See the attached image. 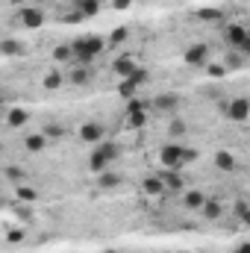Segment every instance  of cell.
<instances>
[{
	"mask_svg": "<svg viewBox=\"0 0 250 253\" xmlns=\"http://www.w3.org/2000/svg\"><path fill=\"white\" fill-rule=\"evenodd\" d=\"M103 39H97V36H85V39H77L74 44H71V50H74V59L83 65H88L94 56H100L103 53Z\"/></svg>",
	"mask_w": 250,
	"mask_h": 253,
	"instance_id": "cell-1",
	"label": "cell"
},
{
	"mask_svg": "<svg viewBox=\"0 0 250 253\" xmlns=\"http://www.w3.org/2000/svg\"><path fill=\"white\" fill-rule=\"evenodd\" d=\"M115 156H118V147H112V144L94 147V153H91V159H88V168H91L94 174H103V171H106V165H109Z\"/></svg>",
	"mask_w": 250,
	"mask_h": 253,
	"instance_id": "cell-2",
	"label": "cell"
},
{
	"mask_svg": "<svg viewBox=\"0 0 250 253\" xmlns=\"http://www.w3.org/2000/svg\"><path fill=\"white\" fill-rule=\"evenodd\" d=\"M183 153H186V147H180V144H165L162 153H159V159H162L165 168H177V165H183Z\"/></svg>",
	"mask_w": 250,
	"mask_h": 253,
	"instance_id": "cell-3",
	"label": "cell"
},
{
	"mask_svg": "<svg viewBox=\"0 0 250 253\" xmlns=\"http://www.w3.org/2000/svg\"><path fill=\"white\" fill-rule=\"evenodd\" d=\"M227 115H230L233 121H248V115H250V100H245V97H236V100H230V106H227Z\"/></svg>",
	"mask_w": 250,
	"mask_h": 253,
	"instance_id": "cell-4",
	"label": "cell"
},
{
	"mask_svg": "<svg viewBox=\"0 0 250 253\" xmlns=\"http://www.w3.org/2000/svg\"><path fill=\"white\" fill-rule=\"evenodd\" d=\"M80 138L88 141V144H100V138H103V126L94 124V121H88V124L80 126Z\"/></svg>",
	"mask_w": 250,
	"mask_h": 253,
	"instance_id": "cell-5",
	"label": "cell"
},
{
	"mask_svg": "<svg viewBox=\"0 0 250 253\" xmlns=\"http://www.w3.org/2000/svg\"><path fill=\"white\" fill-rule=\"evenodd\" d=\"M21 24L27 30H36V27L44 24V12L42 9H21Z\"/></svg>",
	"mask_w": 250,
	"mask_h": 253,
	"instance_id": "cell-6",
	"label": "cell"
},
{
	"mask_svg": "<svg viewBox=\"0 0 250 253\" xmlns=\"http://www.w3.org/2000/svg\"><path fill=\"white\" fill-rule=\"evenodd\" d=\"M215 165H218L221 171H227V174H233V171L239 168V162H236V156H233L230 150H218V153H215Z\"/></svg>",
	"mask_w": 250,
	"mask_h": 253,
	"instance_id": "cell-7",
	"label": "cell"
},
{
	"mask_svg": "<svg viewBox=\"0 0 250 253\" xmlns=\"http://www.w3.org/2000/svg\"><path fill=\"white\" fill-rule=\"evenodd\" d=\"M206 56H209V47H206V44H191V47L186 50V62L188 65H203Z\"/></svg>",
	"mask_w": 250,
	"mask_h": 253,
	"instance_id": "cell-8",
	"label": "cell"
},
{
	"mask_svg": "<svg viewBox=\"0 0 250 253\" xmlns=\"http://www.w3.org/2000/svg\"><path fill=\"white\" fill-rule=\"evenodd\" d=\"M112 68H115V74H118V77H124V80H129V77L138 71V68H135V62H132L129 56H121V59H115V65H112Z\"/></svg>",
	"mask_w": 250,
	"mask_h": 253,
	"instance_id": "cell-9",
	"label": "cell"
},
{
	"mask_svg": "<svg viewBox=\"0 0 250 253\" xmlns=\"http://www.w3.org/2000/svg\"><path fill=\"white\" fill-rule=\"evenodd\" d=\"M24 147L30 153H42V150H47V135H27L24 138Z\"/></svg>",
	"mask_w": 250,
	"mask_h": 253,
	"instance_id": "cell-10",
	"label": "cell"
},
{
	"mask_svg": "<svg viewBox=\"0 0 250 253\" xmlns=\"http://www.w3.org/2000/svg\"><path fill=\"white\" fill-rule=\"evenodd\" d=\"M144 191H147V194H165V191H168V186H165V174L144 180Z\"/></svg>",
	"mask_w": 250,
	"mask_h": 253,
	"instance_id": "cell-11",
	"label": "cell"
},
{
	"mask_svg": "<svg viewBox=\"0 0 250 253\" xmlns=\"http://www.w3.org/2000/svg\"><path fill=\"white\" fill-rule=\"evenodd\" d=\"M203 203H206V197L200 191H186L183 194V206L186 209H203Z\"/></svg>",
	"mask_w": 250,
	"mask_h": 253,
	"instance_id": "cell-12",
	"label": "cell"
},
{
	"mask_svg": "<svg viewBox=\"0 0 250 253\" xmlns=\"http://www.w3.org/2000/svg\"><path fill=\"white\" fill-rule=\"evenodd\" d=\"M27 109H12L9 115H6V126H24L27 124Z\"/></svg>",
	"mask_w": 250,
	"mask_h": 253,
	"instance_id": "cell-13",
	"label": "cell"
},
{
	"mask_svg": "<svg viewBox=\"0 0 250 253\" xmlns=\"http://www.w3.org/2000/svg\"><path fill=\"white\" fill-rule=\"evenodd\" d=\"M203 215H206V218H212V221H218V218H221V203L206 197V203H203Z\"/></svg>",
	"mask_w": 250,
	"mask_h": 253,
	"instance_id": "cell-14",
	"label": "cell"
},
{
	"mask_svg": "<svg viewBox=\"0 0 250 253\" xmlns=\"http://www.w3.org/2000/svg\"><path fill=\"white\" fill-rule=\"evenodd\" d=\"M77 9H80L83 15H97V12H100V0H80Z\"/></svg>",
	"mask_w": 250,
	"mask_h": 253,
	"instance_id": "cell-15",
	"label": "cell"
},
{
	"mask_svg": "<svg viewBox=\"0 0 250 253\" xmlns=\"http://www.w3.org/2000/svg\"><path fill=\"white\" fill-rule=\"evenodd\" d=\"M59 85H62V77H59L56 71L44 74V88H59Z\"/></svg>",
	"mask_w": 250,
	"mask_h": 253,
	"instance_id": "cell-16",
	"label": "cell"
},
{
	"mask_svg": "<svg viewBox=\"0 0 250 253\" xmlns=\"http://www.w3.org/2000/svg\"><path fill=\"white\" fill-rule=\"evenodd\" d=\"M18 197H21V200H36V191H33V189H24V186H21V189H18Z\"/></svg>",
	"mask_w": 250,
	"mask_h": 253,
	"instance_id": "cell-17",
	"label": "cell"
},
{
	"mask_svg": "<svg viewBox=\"0 0 250 253\" xmlns=\"http://www.w3.org/2000/svg\"><path fill=\"white\" fill-rule=\"evenodd\" d=\"M156 103H159V109H171V106H174V97H171V94H165V97H159Z\"/></svg>",
	"mask_w": 250,
	"mask_h": 253,
	"instance_id": "cell-18",
	"label": "cell"
},
{
	"mask_svg": "<svg viewBox=\"0 0 250 253\" xmlns=\"http://www.w3.org/2000/svg\"><path fill=\"white\" fill-rule=\"evenodd\" d=\"M121 180L115 177V174H106V177H100V186H118Z\"/></svg>",
	"mask_w": 250,
	"mask_h": 253,
	"instance_id": "cell-19",
	"label": "cell"
},
{
	"mask_svg": "<svg viewBox=\"0 0 250 253\" xmlns=\"http://www.w3.org/2000/svg\"><path fill=\"white\" fill-rule=\"evenodd\" d=\"M126 39V30H115L112 33V44H118V42H124Z\"/></svg>",
	"mask_w": 250,
	"mask_h": 253,
	"instance_id": "cell-20",
	"label": "cell"
},
{
	"mask_svg": "<svg viewBox=\"0 0 250 253\" xmlns=\"http://www.w3.org/2000/svg\"><path fill=\"white\" fill-rule=\"evenodd\" d=\"M74 83H88V71H77L74 74Z\"/></svg>",
	"mask_w": 250,
	"mask_h": 253,
	"instance_id": "cell-21",
	"label": "cell"
},
{
	"mask_svg": "<svg viewBox=\"0 0 250 253\" xmlns=\"http://www.w3.org/2000/svg\"><path fill=\"white\" fill-rule=\"evenodd\" d=\"M236 253H250V242H242V245L236 248Z\"/></svg>",
	"mask_w": 250,
	"mask_h": 253,
	"instance_id": "cell-22",
	"label": "cell"
},
{
	"mask_svg": "<svg viewBox=\"0 0 250 253\" xmlns=\"http://www.w3.org/2000/svg\"><path fill=\"white\" fill-rule=\"evenodd\" d=\"M126 3H129V0H115V9H124Z\"/></svg>",
	"mask_w": 250,
	"mask_h": 253,
	"instance_id": "cell-23",
	"label": "cell"
},
{
	"mask_svg": "<svg viewBox=\"0 0 250 253\" xmlns=\"http://www.w3.org/2000/svg\"><path fill=\"white\" fill-rule=\"evenodd\" d=\"M183 253H186V251H183Z\"/></svg>",
	"mask_w": 250,
	"mask_h": 253,
	"instance_id": "cell-24",
	"label": "cell"
}]
</instances>
